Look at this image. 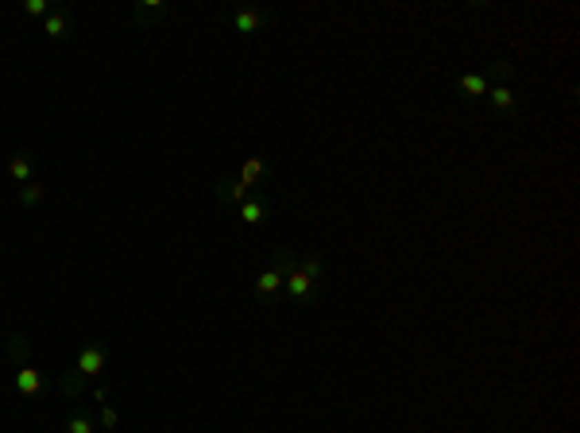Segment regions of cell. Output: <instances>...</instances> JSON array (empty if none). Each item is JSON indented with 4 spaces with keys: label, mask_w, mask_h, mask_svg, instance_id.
Returning <instances> with one entry per match:
<instances>
[{
    "label": "cell",
    "mask_w": 580,
    "mask_h": 433,
    "mask_svg": "<svg viewBox=\"0 0 580 433\" xmlns=\"http://www.w3.org/2000/svg\"><path fill=\"white\" fill-rule=\"evenodd\" d=\"M105 372V348L101 345H86L78 352V364H74V375L62 383V394H78V383L89 379V375H101Z\"/></svg>",
    "instance_id": "cell-1"
},
{
    "label": "cell",
    "mask_w": 580,
    "mask_h": 433,
    "mask_svg": "<svg viewBox=\"0 0 580 433\" xmlns=\"http://www.w3.org/2000/svg\"><path fill=\"white\" fill-rule=\"evenodd\" d=\"M23 16H47V0H23Z\"/></svg>",
    "instance_id": "cell-15"
},
{
    "label": "cell",
    "mask_w": 580,
    "mask_h": 433,
    "mask_svg": "<svg viewBox=\"0 0 580 433\" xmlns=\"http://www.w3.org/2000/svg\"><path fill=\"white\" fill-rule=\"evenodd\" d=\"M259 174H263V163H259V159H248V163H244V170H240V182H248V186H252V182H256Z\"/></svg>",
    "instance_id": "cell-11"
},
{
    "label": "cell",
    "mask_w": 580,
    "mask_h": 433,
    "mask_svg": "<svg viewBox=\"0 0 580 433\" xmlns=\"http://www.w3.org/2000/svg\"><path fill=\"white\" fill-rule=\"evenodd\" d=\"M20 201H23V205H35V201H43V186H39V182H28V186L20 190Z\"/></svg>",
    "instance_id": "cell-12"
},
{
    "label": "cell",
    "mask_w": 580,
    "mask_h": 433,
    "mask_svg": "<svg viewBox=\"0 0 580 433\" xmlns=\"http://www.w3.org/2000/svg\"><path fill=\"white\" fill-rule=\"evenodd\" d=\"M16 391L20 394H39L43 391V372L39 367H31V364H20V372H16Z\"/></svg>",
    "instance_id": "cell-4"
},
{
    "label": "cell",
    "mask_w": 580,
    "mask_h": 433,
    "mask_svg": "<svg viewBox=\"0 0 580 433\" xmlns=\"http://www.w3.org/2000/svg\"><path fill=\"white\" fill-rule=\"evenodd\" d=\"M240 216H244V225H259L267 216V209H263V201H244V205H240Z\"/></svg>",
    "instance_id": "cell-10"
},
{
    "label": "cell",
    "mask_w": 580,
    "mask_h": 433,
    "mask_svg": "<svg viewBox=\"0 0 580 433\" xmlns=\"http://www.w3.org/2000/svg\"><path fill=\"white\" fill-rule=\"evenodd\" d=\"M286 271H290V259H286V263H279V267H271V271H263V275L256 279V290H259V294H279V286H283Z\"/></svg>",
    "instance_id": "cell-5"
},
{
    "label": "cell",
    "mask_w": 580,
    "mask_h": 433,
    "mask_svg": "<svg viewBox=\"0 0 580 433\" xmlns=\"http://www.w3.org/2000/svg\"><path fill=\"white\" fill-rule=\"evenodd\" d=\"M101 425H105V430H117V425H120L117 410H105V414H101Z\"/></svg>",
    "instance_id": "cell-18"
},
{
    "label": "cell",
    "mask_w": 580,
    "mask_h": 433,
    "mask_svg": "<svg viewBox=\"0 0 580 433\" xmlns=\"http://www.w3.org/2000/svg\"><path fill=\"white\" fill-rule=\"evenodd\" d=\"M283 286H286V290H290V298H294V302L302 305L306 298L314 294L317 279L310 275V271H302V267H290V271H286V279H283Z\"/></svg>",
    "instance_id": "cell-2"
},
{
    "label": "cell",
    "mask_w": 580,
    "mask_h": 433,
    "mask_svg": "<svg viewBox=\"0 0 580 433\" xmlns=\"http://www.w3.org/2000/svg\"><path fill=\"white\" fill-rule=\"evenodd\" d=\"M259 23H263V16H259V12H252V8L232 12V28H237L240 35H252V31H259Z\"/></svg>",
    "instance_id": "cell-6"
},
{
    "label": "cell",
    "mask_w": 580,
    "mask_h": 433,
    "mask_svg": "<svg viewBox=\"0 0 580 433\" xmlns=\"http://www.w3.org/2000/svg\"><path fill=\"white\" fill-rule=\"evenodd\" d=\"M457 89H461L464 97H488L492 74H461V78H457Z\"/></svg>",
    "instance_id": "cell-3"
},
{
    "label": "cell",
    "mask_w": 580,
    "mask_h": 433,
    "mask_svg": "<svg viewBox=\"0 0 580 433\" xmlns=\"http://www.w3.org/2000/svg\"><path fill=\"white\" fill-rule=\"evenodd\" d=\"M66 433H93V422H89V414H74L66 425Z\"/></svg>",
    "instance_id": "cell-13"
},
{
    "label": "cell",
    "mask_w": 580,
    "mask_h": 433,
    "mask_svg": "<svg viewBox=\"0 0 580 433\" xmlns=\"http://www.w3.org/2000/svg\"><path fill=\"white\" fill-rule=\"evenodd\" d=\"M488 101H492L495 112H511V108H514V93H511V85H503V81L488 89Z\"/></svg>",
    "instance_id": "cell-7"
},
{
    "label": "cell",
    "mask_w": 580,
    "mask_h": 433,
    "mask_svg": "<svg viewBox=\"0 0 580 433\" xmlns=\"http://www.w3.org/2000/svg\"><path fill=\"white\" fill-rule=\"evenodd\" d=\"M8 174L16 178V182H23V186H28V182H31V159H28V155H12Z\"/></svg>",
    "instance_id": "cell-8"
},
{
    "label": "cell",
    "mask_w": 580,
    "mask_h": 433,
    "mask_svg": "<svg viewBox=\"0 0 580 433\" xmlns=\"http://www.w3.org/2000/svg\"><path fill=\"white\" fill-rule=\"evenodd\" d=\"M228 197H237V201H248V182H232V186H228Z\"/></svg>",
    "instance_id": "cell-16"
},
{
    "label": "cell",
    "mask_w": 580,
    "mask_h": 433,
    "mask_svg": "<svg viewBox=\"0 0 580 433\" xmlns=\"http://www.w3.org/2000/svg\"><path fill=\"white\" fill-rule=\"evenodd\" d=\"M43 31H47L50 39H62L70 31V16H62V12H54V16H47V23H43Z\"/></svg>",
    "instance_id": "cell-9"
},
{
    "label": "cell",
    "mask_w": 580,
    "mask_h": 433,
    "mask_svg": "<svg viewBox=\"0 0 580 433\" xmlns=\"http://www.w3.org/2000/svg\"><path fill=\"white\" fill-rule=\"evenodd\" d=\"M159 12H167L163 0H143V4H139V20H151V16H159Z\"/></svg>",
    "instance_id": "cell-14"
},
{
    "label": "cell",
    "mask_w": 580,
    "mask_h": 433,
    "mask_svg": "<svg viewBox=\"0 0 580 433\" xmlns=\"http://www.w3.org/2000/svg\"><path fill=\"white\" fill-rule=\"evenodd\" d=\"M302 271H310V275H321V259H317V256H310V259H302Z\"/></svg>",
    "instance_id": "cell-17"
}]
</instances>
